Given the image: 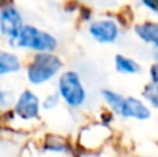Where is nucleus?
I'll return each instance as SVG.
<instances>
[{"label":"nucleus","instance_id":"0eeeda50","mask_svg":"<svg viewBox=\"0 0 158 157\" xmlns=\"http://www.w3.org/2000/svg\"><path fill=\"white\" fill-rule=\"evenodd\" d=\"M151 116V111L144 103L137 97L128 96L125 97L122 104V110H121L119 117L123 118H135L139 121H146Z\"/></svg>","mask_w":158,"mask_h":157},{"label":"nucleus","instance_id":"6e6552de","mask_svg":"<svg viewBox=\"0 0 158 157\" xmlns=\"http://www.w3.org/2000/svg\"><path fill=\"white\" fill-rule=\"evenodd\" d=\"M135 33L146 43H151L154 49H158V22H143L135 27Z\"/></svg>","mask_w":158,"mask_h":157},{"label":"nucleus","instance_id":"f257e3e1","mask_svg":"<svg viewBox=\"0 0 158 157\" xmlns=\"http://www.w3.org/2000/svg\"><path fill=\"white\" fill-rule=\"evenodd\" d=\"M63 68V61L53 53H38L27 68V78L32 85L49 82Z\"/></svg>","mask_w":158,"mask_h":157},{"label":"nucleus","instance_id":"423d86ee","mask_svg":"<svg viewBox=\"0 0 158 157\" xmlns=\"http://www.w3.org/2000/svg\"><path fill=\"white\" fill-rule=\"evenodd\" d=\"M89 33L98 43H114L119 36V27L112 19H97L90 22Z\"/></svg>","mask_w":158,"mask_h":157},{"label":"nucleus","instance_id":"20e7f679","mask_svg":"<svg viewBox=\"0 0 158 157\" xmlns=\"http://www.w3.org/2000/svg\"><path fill=\"white\" fill-rule=\"evenodd\" d=\"M24 19L19 11L14 6H4L0 13V31L7 39L10 46H17L18 38L24 28Z\"/></svg>","mask_w":158,"mask_h":157},{"label":"nucleus","instance_id":"7ed1b4c3","mask_svg":"<svg viewBox=\"0 0 158 157\" xmlns=\"http://www.w3.org/2000/svg\"><path fill=\"white\" fill-rule=\"evenodd\" d=\"M58 95L69 107H81L86 102V91L78 72L65 71L58 78Z\"/></svg>","mask_w":158,"mask_h":157},{"label":"nucleus","instance_id":"dca6fc26","mask_svg":"<svg viewBox=\"0 0 158 157\" xmlns=\"http://www.w3.org/2000/svg\"><path fill=\"white\" fill-rule=\"evenodd\" d=\"M143 4L158 14V0H143Z\"/></svg>","mask_w":158,"mask_h":157},{"label":"nucleus","instance_id":"1a4fd4ad","mask_svg":"<svg viewBox=\"0 0 158 157\" xmlns=\"http://www.w3.org/2000/svg\"><path fill=\"white\" fill-rule=\"evenodd\" d=\"M115 68L121 74H128V75H135L139 74L142 67L136 60L131 57H126L123 54H117L115 56Z\"/></svg>","mask_w":158,"mask_h":157},{"label":"nucleus","instance_id":"2eb2a0df","mask_svg":"<svg viewBox=\"0 0 158 157\" xmlns=\"http://www.w3.org/2000/svg\"><path fill=\"white\" fill-rule=\"evenodd\" d=\"M150 78H151V82L158 83V63H154L150 67Z\"/></svg>","mask_w":158,"mask_h":157},{"label":"nucleus","instance_id":"9b49d317","mask_svg":"<svg viewBox=\"0 0 158 157\" xmlns=\"http://www.w3.org/2000/svg\"><path fill=\"white\" fill-rule=\"evenodd\" d=\"M101 96H103L104 102L108 104V107L111 108L115 114L119 116L121 110H122V104H123V100H125V96L111 91V89H104V91L101 92Z\"/></svg>","mask_w":158,"mask_h":157},{"label":"nucleus","instance_id":"4468645a","mask_svg":"<svg viewBox=\"0 0 158 157\" xmlns=\"http://www.w3.org/2000/svg\"><path fill=\"white\" fill-rule=\"evenodd\" d=\"M44 150H49V152H57V153H65V152H68V145L67 143H64V142H61V141H56V142H53V143H46L44 145V147H43Z\"/></svg>","mask_w":158,"mask_h":157},{"label":"nucleus","instance_id":"f3484780","mask_svg":"<svg viewBox=\"0 0 158 157\" xmlns=\"http://www.w3.org/2000/svg\"><path fill=\"white\" fill-rule=\"evenodd\" d=\"M153 56H154V60L158 63V49H154V52H153Z\"/></svg>","mask_w":158,"mask_h":157},{"label":"nucleus","instance_id":"39448f33","mask_svg":"<svg viewBox=\"0 0 158 157\" xmlns=\"http://www.w3.org/2000/svg\"><path fill=\"white\" fill-rule=\"evenodd\" d=\"M40 111V100L38 95L33 93L32 91L27 89L24 91L15 100L14 104V113L22 120H35L39 117Z\"/></svg>","mask_w":158,"mask_h":157},{"label":"nucleus","instance_id":"9d476101","mask_svg":"<svg viewBox=\"0 0 158 157\" xmlns=\"http://www.w3.org/2000/svg\"><path fill=\"white\" fill-rule=\"evenodd\" d=\"M21 70V61L15 54L8 52L0 53V75L11 74Z\"/></svg>","mask_w":158,"mask_h":157},{"label":"nucleus","instance_id":"ddd939ff","mask_svg":"<svg viewBox=\"0 0 158 157\" xmlns=\"http://www.w3.org/2000/svg\"><path fill=\"white\" fill-rule=\"evenodd\" d=\"M60 97L61 96L58 95V92H57V93L47 95V96L44 97L43 103H42V107H43L44 110H47V111L53 110V108H56L58 106V103H60Z\"/></svg>","mask_w":158,"mask_h":157},{"label":"nucleus","instance_id":"f8f14e48","mask_svg":"<svg viewBox=\"0 0 158 157\" xmlns=\"http://www.w3.org/2000/svg\"><path fill=\"white\" fill-rule=\"evenodd\" d=\"M142 95L154 108H158V83L150 82L148 85H146Z\"/></svg>","mask_w":158,"mask_h":157},{"label":"nucleus","instance_id":"f03ea898","mask_svg":"<svg viewBox=\"0 0 158 157\" xmlns=\"http://www.w3.org/2000/svg\"><path fill=\"white\" fill-rule=\"evenodd\" d=\"M17 46L21 49L33 50L36 53H53L57 49V39L33 25H25L21 31Z\"/></svg>","mask_w":158,"mask_h":157}]
</instances>
